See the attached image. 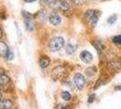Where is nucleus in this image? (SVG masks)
Wrapping results in <instances>:
<instances>
[{
    "instance_id": "nucleus-20",
    "label": "nucleus",
    "mask_w": 121,
    "mask_h": 109,
    "mask_svg": "<svg viewBox=\"0 0 121 109\" xmlns=\"http://www.w3.org/2000/svg\"><path fill=\"white\" fill-rule=\"evenodd\" d=\"M6 57L8 59V60H12L13 58H14V53H13L11 50H9V51H8V53H7V54H6Z\"/></svg>"
},
{
    "instance_id": "nucleus-9",
    "label": "nucleus",
    "mask_w": 121,
    "mask_h": 109,
    "mask_svg": "<svg viewBox=\"0 0 121 109\" xmlns=\"http://www.w3.org/2000/svg\"><path fill=\"white\" fill-rule=\"evenodd\" d=\"M13 103L12 101L5 99V100H0V109H10L12 107Z\"/></svg>"
},
{
    "instance_id": "nucleus-23",
    "label": "nucleus",
    "mask_w": 121,
    "mask_h": 109,
    "mask_svg": "<svg viewBox=\"0 0 121 109\" xmlns=\"http://www.w3.org/2000/svg\"><path fill=\"white\" fill-rule=\"evenodd\" d=\"M26 3H33V2H35L36 0H24Z\"/></svg>"
},
{
    "instance_id": "nucleus-18",
    "label": "nucleus",
    "mask_w": 121,
    "mask_h": 109,
    "mask_svg": "<svg viewBox=\"0 0 121 109\" xmlns=\"http://www.w3.org/2000/svg\"><path fill=\"white\" fill-rule=\"evenodd\" d=\"M113 42L117 44V45H120L121 44V34L118 36H116L115 37H113Z\"/></svg>"
},
{
    "instance_id": "nucleus-4",
    "label": "nucleus",
    "mask_w": 121,
    "mask_h": 109,
    "mask_svg": "<svg viewBox=\"0 0 121 109\" xmlns=\"http://www.w3.org/2000/svg\"><path fill=\"white\" fill-rule=\"evenodd\" d=\"M85 82H86L85 77H84L83 75H81V74H76V75H75V76H74V83H75L76 86H77L78 89L81 90V89L84 87Z\"/></svg>"
},
{
    "instance_id": "nucleus-27",
    "label": "nucleus",
    "mask_w": 121,
    "mask_h": 109,
    "mask_svg": "<svg viewBox=\"0 0 121 109\" xmlns=\"http://www.w3.org/2000/svg\"><path fill=\"white\" fill-rule=\"evenodd\" d=\"M92 1H97V0H92Z\"/></svg>"
},
{
    "instance_id": "nucleus-19",
    "label": "nucleus",
    "mask_w": 121,
    "mask_h": 109,
    "mask_svg": "<svg viewBox=\"0 0 121 109\" xmlns=\"http://www.w3.org/2000/svg\"><path fill=\"white\" fill-rule=\"evenodd\" d=\"M116 20H117V16H111V17L108 19V23L110 25H112V24H114V22H115Z\"/></svg>"
},
{
    "instance_id": "nucleus-12",
    "label": "nucleus",
    "mask_w": 121,
    "mask_h": 109,
    "mask_svg": "<svg viewBox=\"0 0 121 109\" xmlns=\"http://www.w3.org/2000/svg\"><path fill=\"white\" fill-rule=\"evenodd\" d=\"M9 81H10V79H9V77L6 75L0 74V85L1 86H4V85H7L9 83Z\"/></svg>"
},
{
    "instance_id": "nucleus-22",
    "label": "nucleus",
    "mask_w": 121,
    "mask_h": 109,
    "mask_svg": "<svg viewBox=\"0 0 121 109\" xmlns=\"http://www.w3.org/2000/svg\"><path fill=\"white\" fill-rule=\"evenodd\" d=\"M56 109H67V108H66V106L64 105H58L56 106Z\"/></svg>"
},
{
    "instance_id": "nucleus-26",
    "label": "nucleus",
    "mask_w": 121,
    "mask_h": 109,
    "mask_svg": "<svg viewBox=\"0 0 121 109\" xmlns=\"http://www.w3.org/2000/svg\"><path fill=\"white\" fill-rule=\"evenodd\" d=\"M1 98H2V94L0 93V100H1Z\"/></svg>"
},
{
    "instance_id": "nucleus-10",
    "label": "nucleus",
    "mask_w": 121,
    "mask_h": 109,
    "mask_svg": "<svg viewBox=\"0 0 121 109\" xmlns=\"http://www.w3.org/2000/svg\"><path fill=\"white\" fill-rule=\"evenodd\" d=\"M76 49H77V46L73 45V44H71V43H68L67 46H66V47H65L66 53L68 54H73V53L76 51Z\"/></svg>"
},
{
    "instance_id": "nucleus-5",
    "label": "nucleus",
    "mask_w": 121,
    "mask_h": 109,
    "mask_svg": "<svg viewBox=\"0 0 121 109\" xmlns=\"http://www.w3.org/2000/svg\"><path fill=\"white\" fill-rule=\"evenodd\" d=\"M49 23L53 25H58L61 23V17L56 12L51 13L48 17Z\"/></svg>"
},
{
    "instance_id": "nucleus-25",
    "label": "nucleus",
    "mask_w": 121,
    "mask_h": 109,
    "mask_svg": "<svg viewBox=\"0 0 121 109\" xmlns=\"http://www.w3.org/2000/svg\"><path fill=\"white\" fill-rule=\"evenodd\" d=\"M116 89H117V90H121V86H117Z\"/></svg>"
},
{
    "instance_id": "nucleus-7",
    "label": "nucleus",
    "mask_w": 121,
    "mask_h": 109,
    "mask_svg": "<svg viewBox=\"0 0 121 109\" xmlns=\"http://www.w3.org/2000/svg\"><path fill=\"white\" fill-rule=\"evenodd\" d=\"M64 73H65V68L62 67H55L54 69H53V75H54L55 77H56V78H58V77H61V76H63V75H64Z\"/></svg>"
},
{
    "instance_id": "nucleus-1",
    "label": "nucleus",
    "mask_w": 121,
    "mask_h": 109,
    "mask_svg": "<svg viewBox=\"0 0 121 109\" xmlns=\"http://www.w3.org/2000/svg\"><path fill=\"white\" fill-rule=\"evenodd\" d=\"M65 45V40L63 37L61 36H56L53 37L48 44V48L52 52H56L58 50H60Z\"/></svg>"
},
{
    "instance_id": "nucleus-21",
    "label": "nucleus",
    "mask_w": 121,
    "mask_h": 109,
    "mask_svg": "<svg viewBox=\"0 0 121 109\" xmlns=\"http://www.w3.org/2000/svg\"><path fill=\"white\" fill-rule=\"evenodd\" d=\"M69 1L72 2L73 4H75V5H80L83 2V0H69Z\"/></svg>"
},
{
    "instance_id": "nucleus-2",
    "label": "nucleus",
    "mask_w": 121,
    "mask_h": 109,
    "mask_svg": "<svg viewBox=\"0 0 121 109\" xmlns=\"http://www.w3.org/2000/svg\"><path fill=\"white\" fill-rule=\"evenodd\" d=\"M99 15L100 12L98 10H92L89 9L87 10L85 14V17L87 20V22L89 23L91 27H95L96 25L97 24V21H98V17H99Z\"/></svg>"
},
{
    "instance_id": "nucleus-8",
    "label": "nucleus",
    "mask_w": 121,
    "mask_h": 109,
    "mask_svg": "<svg viewBox=\"0 0 121 109\" xmlns=\"http://www.w3.org/2000/svg\"><path fill=\"white\" fill-rule=\"evenodd\" d=\"M8 51H9V48H8L7 45L3 41H0V55L6 57Z\"/></svg>"
},
{
    "instance_id": "nucleus-6",
    "label": "nucleus",
    "mask_w": 121,
    "mask_h": 109,
    "mask_svg": "<svg viewBox=\"0 0 121 109\" xmlns=\"http://www.w3.org/2000/svg\"><path fill=\"white\" fill-rule=\"evenodd\" d=\"M80 59L86 64H89L93 60V55L88 51H82L80 54Z\"/></svg>"
},
{
    "instance_id": "nucleus-17",
    "label": "nucleus",
    "mask_w": 121,
    "mask_h": 109,
    "mask_svg": "<svg viewBox=\"0 0 121 109\" xmlns=\"http://www.w3.org/2000/svg\"><path fill=\"white\" fill-rule=\"evenodd\" d=\"M22 16H23L24 19H29V18H33V17H34L32 14L26 12V11H25V10H22Z\"/></svg>"
},
{
    "instance_id": "nucleus-15",
    "label": "nucleus",
    "mask_w": 121,
    "mask_h": 109,
    "mask_svg": "<svg viewBox=\"0 0 121 109\" xmlns=\"http://www.w3.org/2000/svg\"><path fill=\"white\" fill-rule=\"evenodd\" d=\"M61 96L62 98L65 100V101H69L70 99H71V95H70V93H68L67 91H65V92H63L62 93V95H61Z\"/></svg>"
},
{
    "instance_id": "nucleus-3",
    "label": "nucleus",
    "mask_w": 121,
    "mask_h": 109,
    "mask_svg": "<svg viewBox=\"0 0 121 109\" xmlns=\"http://www.w3.org/2000/svg\"><path fill=\"white\" fill-rule=\"evenodd\" d=\"M53 7L59 9L61 11H68L70 8V5L67 0H56V3Z\"/></svg>"
},
{
    "instance_id": "nucleus-13",
    "label": "nucleus",
    "mask_w": 121,
    "mask_h": 109,
    "mask_svg": "<svg viewBox=\"0 0 121 109\" xmlns=\"http://www.w3.org/2000/svg\"><path fill=\"white\" fill-rule=\"evenodd\" d=\"M35 16H36V18H38L40 21H45L46 18H47V13H46V11H45L44 9H41V10H39L38 12L36 13Z\"/></svg>"
},
{
    "instance_id": "nucleus-24",
    "label": "nucleus",
    "mask_w": 121,
    "mask_h": 109,
    "mask_svg": "<svg viewBox=\"0 0 121 109\" xmlns=\"http://www.w3.org/2000/svg\"><path fill=\"white\" fill-rule=\"evenodd\" d=\"M2 36H3V31H2V28L0 27V38L2 37Z\"/></svg>"
},
{
    "instance_id": "nucleus-16",
    "label": "nucleus",
    "mask_w": 121,
    "mask_h": 109,
    "mask_svg": "<svg viewBox=\"0 0 121 109\" xmlns=\"http://www.w3.org/2000/svg\"><path fill=\"white\" fill-rule=\"evenodd\" d=\"M41 1H42V3L44 5H46L48 6H51V7H53L55 3H56V0H41Z\"/></svg>"
},
{
    "instance_id": "nucleus-11",
    "label": "nucleus",
    "mask_w": 121,
    "mask_h": 109,
    "mask_svg": "<svg viewBox=\"0 0 121 109\" xmlns=\"http://www.w3.org/2000/svg\"><path fill=\"white\" fill-rule=\"evenodd\" d=\"M33 18H29V19H24L25 25H26V29L28 31H32L34 29V23H33Z\"/></svg>"
},
{
    "instance_id": "nucleus-14",
    "label": "nucleus",
    "mask_w": 121,
    "mask_h": 109,
    "mask_svg": "<svg viewBox=\"0 0 121 109\" xmlns=\"http://www.w3.org/2000/svg\"><path fill=\"white\" fill-rule=\"evenodd\" d=\"M49 62H50V59H49V57L48 56H42L41 58H40V61H39V63H40V66L41 67L43 68H46V67H48L49 65Z\"/></svg>"
}]
</instances>
